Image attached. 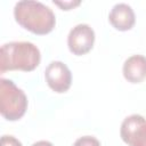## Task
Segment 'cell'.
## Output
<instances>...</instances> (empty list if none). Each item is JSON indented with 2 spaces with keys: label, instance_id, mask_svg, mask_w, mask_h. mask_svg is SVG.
Returning <instances> with one entry per match:
<instances>
[{
  "label": "cell",
  "instance_id": "1",
  "mask_svg": "<svg viewBox=\"0 0 146 146\" xmlns=\"http://www.w3.org/2000/svg\"><path fill=\"white\" fill-rule=\"evenodd\" d=\"M14 16L21 26L39 35L51 32L56 25V17L52 9L40 1H18L14 8Z\"/></svg>",
  "mask_w": 146,
  "mask_h": 146
},
{
  "label": "cell",
  "instance_id": "2",
  "mask_svg": "<svg viewBox=\"0 0 146 146\" xmlns=\"http://www.w3.org/2000/svg\"><path fill=\"white\" fill-rule=\"evenodd\" d=\"M41 60L39 48L29 41H13L2 44L0 49V72H30L38 67Z\"/></svg>",
  "mask_w": 146,
  "mask_h": 146
},
{
  "label": "cell",
  "instance_id": "3",
  "mask_svg": "<svg viewBox=\"0 0 146 146\" xmlns=\"http://www.w3.org/2000/svg\"><path fill=\"white\" fill-rule=\"evenodd\" d=\"M27 110V97L11 80H0V113L8 121L19 120Z\"/></svg>",
  "mask_w": 146,
  "mask_h": 146
},
{
  "label": "cell",
  "instance_id": "4",
  "mask_svg": "<svg viewBox=\"0 0 146 146\" xmlns=\"http://www.w3.org/2000/svg\"><path fill=\"white\" fill-rule=\"evenodd\" d=\"M120 136L129 146H146V119L139 114L127 116L121 124Z\"/></svg>",
  "mask_w": 146,
  "mask_h": 146
},
{
  "label": "cell",
  "instance_id": "5",
  "mask_svg": "<svg viewBox=\"0 0 146 146\" xmlns=\"http://www.w3.org/2000/svg\"><path fill=\"white\" fill-rule=\"evenodd\" d=\"M95 42V31L88 24H78L67 35V46L73 55L82 56L89 52Z\"/></svg>",
  "mask_w": 146,
  "mask_h": 146
},
{
  "label": "cell",
  "instance_id": "6",
  "mask_svg": "<svg viewBox=\"0 0 146 146\" xmlns=\"http://www.w3.org/2000/svg\"><path fill=\"white\" fill-rule=\"evenodd\" d=\"M48 87L58 94L66 92L72 84V73L66 64L60 60L51 62L44 71Z\"/></svg>",
  "mask_w": 146,
  "mask_h": 146
},
{
  "label": "cell",
  "instance_id": "7",
  "mask_svg": "<svg viewBox=\"0 0 146 146\" xmlns=\"http://www.w3.org/2000/svg\"><path fill=\"white\" fill-rule=\"evenodd\" d=\"M108 21L112 26L119 31H128L136 23L133 9L128 3H116L110 11Z\"/></svg>",
  "mask_w": 146,
  "mask_h": 146
},
{
  "label": "cell",
  "instance_id": "8",
  "mask_svg": "<svg viewBox=\"0 0 146 146\" xmlns=\"http://www.w3.org/2000/svg\"><path fill=\"white\" fill-rule=\"evenodd\" d=\"M123 76L131 83H140L146 79V57L132 55L128 57L122 67Z\"/></svg>",
  "mask_w": 146,
  "mask_h": 146
},
{
  "label": "cell",
  "instance_id": "9",
  "mask_svg": "<svg viewBox=\"0 0 146 146\" xmlns=\"http://www.w3.org/2000/svg\"><path fill=\"white\" fill-rule=\"evenodd\" d=\"M73 146H100V143L97 138L92 136H83L76 139Z\"/></svg>",
  "mask_w": 146,
  "mask_h": 146
},
{
  "label": "cell",
  "instance_id": "10",
  "mask_svg": "<svg viewBox=\"0 0 146 146\" xmlns=\"http://www.w3.org/2000/svg\"><path fill=\"white\" fill-rule=\"evenodd\" d=\"M0 146H23L22 143L10 135H3L0 139Z\"/></svg>",
  "mask_w": 146,
  "mask_h": 146
},
{
  "label": "cell",
  "instance_id": "11",
  "mask_svg": "<svg viewBox=\"0 0 146 146\" xmlns=\"http://www.w3.org/2000/svg\"><path fill=\"white\" fill-rule=\"evenodd\" d=\"M55 5L59 6L63 10H70L76 6H79L81 2L80 1H64V2H59V1H54Z\"/></svg>",
  "mask_w": 146,
  "mask_h": 146
},
{
  "label": "cell",
  "instance_id": "12",
  "mask_svg": "<svg viewBox=\"0 0 146 146\" xmlns=\"http://www.w3.org/2000/svg\"><path fill=\"white\" fill-rule=\"evenodd\" d=\"M32 146H54V144L48 140H39V141L34 143Z\"/></svg>",
  "mask_w": 146,
  "mask_h": 146
}]
</instances>
